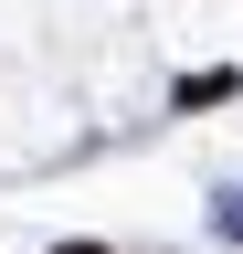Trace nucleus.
<instances>
[{
  "label": "nucleus",
  "instance_id": "obj_1",
  "mask_svg": "<svg viewBox=\"0 0 243 254\" xmlns=\"http://www.w3.org/2000/svg\"><path fill=\"white\" fill-rule=\"evenodd\" d=\"M53 254H106V244H53Z\"/></svg>",
  "mask_w": 243,
  "mask_h": 254
}]
</instances>
